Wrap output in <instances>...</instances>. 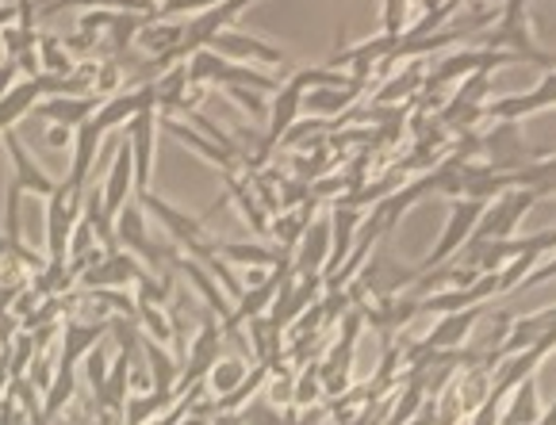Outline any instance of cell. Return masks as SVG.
Instances as JSON below:
<instances>
[{"instance_id": "1", "label": "cell", "mask_w": 556, "mask_h": 425, "mask_svg": "<svg viewBox=\"0 0 556 425\" xmlns=\"http://www.w3.org/2000/svg\"><path fill=\"white\" fill-rule=\"evenodd\" d=\"M0 139H4L12 165H16V172H12V180H9V207H4V230H9V249H16V254L24 257V261L35 265V257L27 254V249H20V199H24L27 192H35V196H50V192L58 189V180H50V172L39 169V162H31V154H27V146L16 139V131H4Z\"/></svg>"}, {"instance_id": "2", "label": "cell", "mask_w": 556, "mask_h": 425, "mask_svg": "<svg viewBox=\"0 0 556 425\" xmlns=\"http://www.w3.org/2000/svg\"><path fill=\"white\" fill-rule=\"evenodd\" d=\"M115 242H119L123 254H131L139 265H147L150 272H165L169 276L173 272V261H177V246H157V242H150L147 234V211H142L139 196H131L127 204L119 207V215H115Z\"/></svg>"}, {"instance_id": "3", "label": "cell", "mask_w": 556, "mask_h": 425, "mask_svg": "<svg viewBox=\"0 0 556 425\" xmlns=\"http://www.w3.org/2000/svg\"><path fill=\"white\" fill-rule=\"evenodd\" d=\"M526 4H530V0H507L500 31L488 39V50H507V54H515L518 62H533V66H541V69H556V54H545V50L533 42Z\"/></svg>"}, {"instance_id": "4", "label": "cell", "mask_w": 556, "mask_h": 425, "mask_svg": "<svg viewBox=\"0 0 556 425\" xmlns=\"http://www.w3.org/2000/svg\"><path fill=\"white\" fill-rule=\"evenodd\" d=\"M533 204H538V196L530 189H507L503 196H495L483 207L472 242L480 246V242H507V237H515V230L522 227V219L530 215Z\"/></svg>"}, {"instance_id": "5", "label": "cell", "mask_w": 556, "mask_h": 425, "mask_svg": "<svg viewBox=\"0 0 556 425\" xmlns=\"http://www.w3.org/2000/svg\"><path fill=\"white\" fill-rule=\"evenodd\" d=\"M483 207H488L483 199H457L453 211H450V222H445V230H442V237H438V246L426 254V261L418 272H434V269H442V265H450L457 254H465V246L476 234V222H480Z\"/></svg>"}, {"instance_id": "6", "label": "cell", "mask_w": 556, "mask_h": 425, "mask_svg": "<svg viewBox=\"0 0 556 425\" xmlns=\"http://www.w3.org/2000/svg\"><path fill=\"white\" fill-rule=\"evenodd\" d=\"M81 192L70 189L66 180H58V189L47 196V257L50 261H66L70 237L81 222Z\"/></svg>"}, {"instance_id": "7", "label": "cell", "mask_w": 556, "mask_h": 425, "mask_svg": "<svg viewBox=\"0 0 556 425\" xmlns=\"http://www.w3.org/2000/svg\"><path fill=\"white\" fill-rule=\"evenodd\" d=\"M361 311H350L342 322V337L334 342L330 357L319 364V379L327 395H342L350 387V369H353V349H357V334H361Z\"/></svg>"}, {"instance_id": "8", "label": "cell", "mask_w": 556, "mask_h": 425, "mask_svg": "<svg viewBox=\"0 0 556 425\" xmlns=\"http://www.w3.org/2000/svg\"><path fill=\"white\" fill-rule=\"evenodd\" d=\"M223 357V330L215 326V319H204L200 334L192 337L189 345V357L180 364V379H177V395H185L189 387L204 384V376L212 372V364Z\"/></svg>"}, {"instance_id": "9", "label": "cell", "mask_w": 556, "mask_h": 425, "mask_svg": "<svg viewBox=\"0 0 556 425\" xmlns=\"http://www.w3.org/2000/svg\"><path fill=\"white\" fill-rule=\"evenodd\" d=\"M131 280L142 287V284H150L154 276H150V272L142 269V265L135 261L131 254H123V249H119V254H104L97 265H89V269L81 272V284L89 287V292H108V287H127Z\"/></svg>"}, {"instance_id": "10", "label": "cell", "mask_w": 556, "mask_h": 425, "mask_svg": "<svg viewBox=\"0 0 556 425\" xmlns=\"http://www.w3.org/2000/svg\"><path fill=\"white\" fill-rule=\"evenodd\" d=\"M154 134H157V112H139L127 124V146H131L135 165V196L150 192V177H154Z\"/></svg>"}, {"instance_id": "11", "label": "cell", "mask_w": 556, "mask_h": 425, "mask_svg": "<svg viewBox=\"0 0 556 425\" xmlns=\"http://www.w3.org/2000/svg\"><path fill=\"white\" fill-rule=\"evenodd\" d=\"M556 104V69H545L538 85H533L526 96H503V100H491L483 104V115L491 119H500V124H518L522 115H533V112H545V107Z\"/></svg>"}, {"instance_id": "12", "label": "cell", "mask_w": 556, "mask_h": 425, "mask_svg": "<svg viewBox=\"0 0 556 425\" xmlns=\"http://www.w3.org/2000/svg\"><path fill=\"white\" fill-rule=\"evenodd\" d=\"M207 50L219 57H230V62H265V66H285V50L273 47V42H262L245 31H219Z\"/></svg>"}, {"instance_id": "13", "label": "cell", "mask_w": 556, "mask_h": 425, "mask_svg": "<svg viewBox=\"0 0 556 425\" xmlns=\"http://www.w3.org/2000/svg\"><path fill=\"white\" fill-rule=\"evenodd\" d=\"M480 150L488 154L491 172H515V169H522L526 162H533L522 146V131H518V124H500L488 139H480Z\"/></svg>"}, {"instance_id": "14", "label": "cell", "mask_w": 556, "mask_h": 425, "mask_svg": "<svg viewBox=\"0 0 556 425\" xmlns=\"http://www.w3.org/2000/svg\"><path fill=\"white\" fill-rule=\"evenodd\" d=\"M303 81H300V74L292 77L288 85H280L277 92H273V104H269V131H265V142L269 146H277L280 139H285L288 131H292L295 124H300V112H303Z\"/></svg>"}, {"instance_id": "15", "label": "cell", "mask_w": 556, "mask_h": 425, "mask_svg": "<svg viewBox=\"0 0 556 425\" xmlns=\"http://www.w3.org/2000/svg\"><path fill=\"white\" fill-rule=\"evenodd\" d=\"M139 349H119V357L112 360V369H108L104 384L97 391V407L112 417H123V407L131 399V357Z\"/></svg>"}, {"instance_id": "16", "label": "cell", "mask_w": 556, "mask_h": 425, "mask_svg": "<svg viewBox=\"0 0 556 425\" xmlns=\"http://www.w3.org/2000/svg\"><path fill=\"white\" fill-rule=\"evenodd\" d=\"M135 196V165H131V146H127V139H119V146H115V162L112 169H108V180H104V192H100V199H104V211L119 215V207L127 204V199Z\"/></svg>"}, {"instance_id": "17", "label": "cell", "mask_w": 556, "mask_h": 425, "mask_svg": "<svg viewBox=\"0 0 556 425\" xmlns=\"http://www.w3.org/2000/svg\"><path fill=\"white\" fill-rule=\"evenodd\" d=\"M357 227H361V211L350 204H334V215H330V261L323 269V280L334 276L338 269L350 257L353 242H357Z\"/></svg>"}, {"instance_id": "18", "label": "cell", "mask_w": 556, "mask_h": 425, "mask_svg": "<svg viewBox=\"0 0 556 425\" xmlns=\"http://www.w3.org/2000/svg\"><path fill=\"white\" fill-rule=\"evenodd\" d=\"M100 139H104V131H100L92 119H85L81 127L74 131V162H70V172H66V184L70 189L81 192L85 189V180H89L92 165H97V154H100Z\"/></svg>"}, {"instance_id": "19", "label": "cell", "mask_w": 556, "mask_h": 425, "mask_svg": "<svg viewBox=\"0 0 556 425\" xmlns=\"http://www.w3.org/2000/svg\"><path fill=\"white\" fill-rule=\"evenodd\" d=\"M97 107H100V96H50V100H39L35 112H39V119H50V124L77 131L85 119L97 115Z\"/></svg>"}, {"instance_id": "20", "label": "cell", "mask_w": 556, "mask_h": 425, "mask_svg": "<svg viewBox=\"0 0 556 425\" xmlns=\"http://www.w3.org/2000/svg\"><path fill=\"white\" fill-rule=\"evenodd\" d=\"M173 269H180L185 276L192 280V287H197V292L204 295V302L212 307V314H219L223 322H230V314H235V302H230V295L219 287V280H215L212 272H207L204 265L197 261V257H180V254H177Z\"/></svg>"}, {"instance_id": "21", "label": "cell", "mask_w": 556, "mask_h": 425, "mask_svg": "<svg viewBox=\"0 0 556 425\" xmlns=\"http://www.w3.org/2000/svg\"><path fill=\"white\" fill-rule=\"evenodd\" d=\"M215 254L227 265H245V269H280V265H292L280 249L262 246V242H215Z\"/></svg>"}, {"instance_id": "22", "label": "cell", "mask_w": 556, "mask_h": 425, "mask_svg": "<svg viewBox=\"0 0 556 425\" xmlns=\"http://www.w3.org/2000/svg\"><path fill=\"white\" fill-rule=\"evenodd\" d=\"M245 326H250V352H254V360L265 364V369H277L280 352H285V330H280L269 314L250 319Z\"/></svg>"}, {"instance_id": "23", "label": "cell", "mask_w": 556, "mask_h": 425, "mask_svg": "<svg viewBox=\"0 0 556 425\" xmlns=\"http://www.w3.org/2000/svg\"><path fill=\"white\" fill-rule=\"evenodd\" d=\"M541 417V399H538V376H530L526 384H518L515 391L503 399L500 425H533Z\"/></svg>"}, {"instance_id": "24", "label": "cell", "mask_w": 556, "mask_h": 425, "mask_svg": "<svg viewBox=\"0 0 556 425\" xmlns=\"http://www.w3.org/2000/svg\"><path fill=\"white\" fill-rule=\"evenodd\" d=\"M157 127H165L169 134H177L185 146H192L197 154H204L212 165H219V169H227V172H235V165H238V157L230 154V150H223V146H215L212 139H204V134H197L192 127H185V124H173V119H157Z\"/></svg>"}, {"instance_id": "25", "label": "cell", "mask_w": 556, "mask_h": 425, "mask_svg": "<svg viewBox=\"0 0 556 425\" xmlns=\"http://www.w3.org/2000/svg\"><path fill=\"white\" fill-rule=\"evenodd\" d=\"M180 395L177 391H154L150 387L147 395H131L127 407H123V425H150L154 417H162V410H169Z\"/></svg>"}, {"instance_id": "26", "label": "cell", "mask_w": 556, "mask_h": 425, "mask_svg": "<svg viewBox=\"0 0 556 425\" xmlns=\"http://www.w3.org/2000/svg\"><path fill=\"white\" fill-rule=\"evenodd\" d=\"M245 376H250V364H245L242 357H219L212 364V372L204 376V387L215 395V399H227Z\"/></svg>"}, {"instance_id": "27", "label": "cell", "mask_w": 556, "mask_h": 425, "mask_svg": "<svg viewBox=\"0 0 556 425\" xmlns=\"http://www.w3.org/2000/svg\"><path fill=\"white\" fill-rule=\"evenodd\" d=\"M361 96V81L345 85V89H307L303 92V112L315 115H338Z\"/></svg>"}, {"instance_id": "28", "label": "cell", "mask_w": 556, "mask_h": 425, "mask_svg": "<svg viewBox=\"0 0 556 425\" xmlns=\"http://www.w3.org/2000/svg\"><path fill=\"white\" fill-rule=\"evenodd\" d=\"M74 369L77 364H66V360H58V369H54V379H50V387L42 391V414L54 422L62 410L74 402Z\"/></svg>"}, {"instance_id": "29", "label": "cell", "mask_w": 556, "mask_h": 425, "mask_svg": "<svg viewBox=\"0 0 556 425\" xmlns=\"http://www.w3.org/2000/svg\"><path fill=\"white\" fill-rule=\"evenodd\" d=\"M100 322H81V319H74L66 330H62V357L58 360H66V364H77V360H85V352L89 349H97V342H100Z\"/></svg>"}, {"instance_id": "30", "label": "cell", "mask_w": 556, "mask_h": 425, "mask_svg": "<svg viewBox=\"0 0 556 425\" xmlns=\"http://www.w3.org/2000/svg\"><path fill=\"white\" fill-rule=\"evenodd\" d=\"M139 349L147 352V360H150V384H154V391H177V379H180L177 360H173L157 342H150V337L139 342Z\"/></svg>"}, {"instance_id": "31", "label": "cell", "mask_w": 556, "mask_h": 425, "mask_svg": "<svg viewBox=\"0 0 556 425\" xmlns=\"http://www.w3.org/2000/svg\"><path fill=\"white\" fill-rule=\"evenodd\" d=\"M238 422L242 425H288L292 417L280 414V407H273L265 395H257L254 402H245V407L238 410Z\"/></svg>"}, {"instance_id": "32", "label": "cell", "mask_w": 556, "mask_h": 425, "mask_svg": "<svg viewBox=\"0 0 556 425\" xmlns=\"http://www.w3.org/2000/svg\"><path fill=\"white\" fill-rule=\"evenodd\" d=\"M323 395V379H319V369H307L300 379L292 384V402L295 407H315V399Z\"/></svg>"}, {"instance_id": "33", "label": "cell", "mask_w": 556, "mask_h": 425, "mask_svg": "<svg viewBox=\"0 0 556 425\" xmlns=\"http://www.w3.org/2000/svg\"><path fill=\"white\" fill-rule=\"evenodd\" d=\"M407 12H410V0H384V35L388 39H403V35H407Z\"/></svg>"}, {"instance_id": "34", "label": "cell", "mask_w": 556, "mask_h": 425, "mask_svg": "<svg viewBox=\"0 0 556 425\" xmlns=\"http://www.w3.org/2000/svg\"><path fill=\"white\" fill-rule=\"evenodd\" d=\"M215 4H223V0H162L154 9V16L169 20V16H189V12H207L215 9Z\"/></svg>"}, {"instance_id": "35", "label": "cell", "mask_w": 556, "mask_h": 425, "mask_svg": "<svg viewBox=\"0 0 556 425\" xmlns=\"http://www.w3.org/2000/svg\"><path fill=\"white\" fill-rule=\"evenodd\" d=\"M108 369H112V364H108V357H104V349H89L85 352V372H89V387L92 391H100V384H104V376H108Z\"/></svg>"}, {"instance_id": "36", "label": "cell", "mask_w": 556, "mask_h": 425, "mask_svg": "<svg viewBox=\"0 0 556 425\" xmlns=\"http://www.w3.org/2000/svg\"><path fill=\"white\" fill-rule=\"evenodd\" d=\"M500 414H503V395H488V402L472 410V425H500Z\"/></svg>"}, {"instance_id": "37", "label": "cell", "mask_w": 556, "mask_h": 425, "mask_svg": "<svg viewBox=\"0 0 556 425\" xmlns=\"http://www.w3.org/2000/svg\"><path fill=\"white\" fill-rule=\"evenodd\" d=\"M522 246L526 249H533V254H556V227H548V230H541V234H533V237H522Z\"/></svg>"}, {"instance_id": "38", "label": "cell", "mask_w": 556, "mask_h": 425, "mask_svg": "<svg viewBox=\"0 0 556 425\" xmlns=\"http://www.w3.org/2000/svg\"><path fill=\"white\" fill-rule=\"evenodd\" d=\"M553 276H556V257H548V261H538V269L522 280V287H538V284H545V280H553Z\"/></svg>"}, {"instance_id": "39", "label": "cell", "mask_w": 556, "mask_h": 425, "mask_svg": "<svg viewBox=\"0 0 556 425\" xmlns=\"http://www.w3.org/2000/svg\"><path fill=\"white\" fill-rule=\"evenodd\" d=\"M20 74H24V69H20L16 57H9V62H0V96H4V92H9L12 85L20 81Z\"/></svg>"}, {"instance_id": "40", "label": "cell", "mask_w": 556, "mask_h": 425, "mask_svg": "<svg viewBox=\"0 0 556 425\" xmlns=\"http://www.w3.org/2000/svg\"><path fill=\"white\" fill-rule=\"evenodd\" d=\"M47 142H50V146H54V150H62V146H74V131H70V127H50V131H47Z\"/></svg>"}, {"instance_id": "41", "label": "cell", "mask_w": 556, "mask_h": 425, "mask_svg": "<svg viewBox=\"0 0 556 425\" xmlns=\"http://www.w3.org/2000/svg\"><path fill=\"white\" fill-rule=\"evenodd\" d=\"M12 387V372H9V349H0V391Z\"/></svg>"}, {"instance_id": "42", "label": "cell", "mask_w": 556, "mask_h": 425, "mask_svg": "<svg viewBox=\"0 0 556 425\" xmlns=\"http://www.w3.org/2000/svg\"><path fill=\"white\" fill-rule=\"evenodd\" d=\"M533 425H556V402H553L548 410H541V417H538Z\"/></svg>"}, {"instance_id": "43", "label": "cell", "mask_w": 556, "mask_h": 425, "mask_svg": "<svg viewBox=\"0 0 556 425\" xmlns=\"http://www.w3.org/2000/svg\"><path fill=\"white\" fill-rule=\"evenodd\" d=\"M0 62H4V42H0Z\"/></svg>"}]
</instances>
